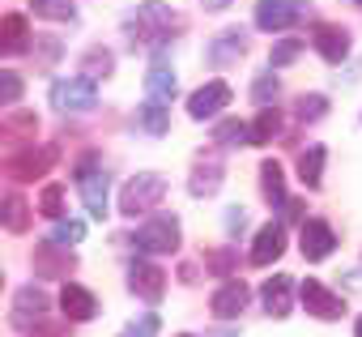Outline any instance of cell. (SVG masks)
Listing matches in <instances>:
<instances>
[{
  "mask_svg": "<svg viewBox=\"0 0 362 337\" xmlns=\"http://www.w3.org/2000/svg\"><path fill=\"white\" fill-rule=\"evenodd\" d=\"M81 235H86V222H81V218H69V222H56V231H52L47 244H56V248H73V244H81Z\"/></svg>",
  "mask_w": 362,
  "mask_h": 337,
  "instance_id": "30",
  "label": "cell"
},
{
  "mask_svg": "<svg viewBox=\"0 0 362 337\" xmlns=\"http://www.w3.org/2000/svg\"><path fill=\"white\" fill-rule=\"evenodd\" d=\"M205 265H214V273H230V269H239V261H235L230 248H222V252H205Z\"/></svg>",
  "mask_w": 362,
  "mask_h": 337,
  "instance_id": "38",
  "label": "cell"
},
{
  "mask_svg": "<svg viewBox=\"0 0 362 337\" xmlns=\"http://www.w3.org/2000/svg\"><path fill=\"white\" fill-rule=\"evenodd\" d=\"M260 188H264V197H269V205H286L290 197H286V171H281V162H260Z\"/></svg>",
  "mask_w": 362,
  "mask_h": 337,
  "instance_id": "23",
  "label": "cell"
},
{
  "mask_svg": "<svg viewBox=\"0 0 362 337\" xmlns=\"http://www.w3.org/2000/svg\"><path fill=\"white\" fill-rule=\"evenodd\" d=\"M136 124H141L149 137H162V132L170 128V111L158 107V103H141V107H136Z\"/></svg>",
  "mask_w": 362,
  "mask_h": 337,
  "instance_id": "27",
  "label": "cell"
},
{
  "mask_svg": "<svg viewBox=\"0 0 362 337\" xmlns=\"http://www.w3.org/2000/svg\"><path fill=\"white\" fill-rule=\"evenodd\" d=\"M281 252H286V227L281 222L260 227V235L252 244V265H273V261H281Z\"/></svg>",
  "mask_w": 362,
  "mask_h": 337,
  "instance_id": "17",
  "label": "cell"
},
{
  "mask_svg": "<svg viewBox=\"0 0 362 337\" xmlns=\"http://www.w3.org/2000/svg\"><path fill=\"white\" fill-rule=\"evenodd\" d=\"M39 210H43L47 218H60V214H64V188L47 184V188H43V197H39Z\"/></svg>",
  "mask_w": 362,
  "mask_h": 337,
  "instance_id": "35",
  "label": "cell"
},
{
  "mask_svg": "<svg viewBox=\"0 0 362 337\" xmlns=\"http://www.w3.org/2000/svg\"><path fill=\"white\" fill-rule=\"evenodd\" d=\"M354 337H362V316H358V320H354Z\"/></svg>",
  "mask_w": 362,
  "mask_h": 337,
  "instance_id": "42",
  "label": "cell"
},
{
  "mask_svg": "<svg viewBox=\"0 0 362 337\" xmlns=\"http://www.w3.org/2000/svg\"><path fill=\"white\" fill-rule=\"evenodd\" d=\"M86 69H90L94 77H98V73L107 77V73H111V52H107V47H90V52H86Z\"/></svg>",
  "mask_w": 362,
  "mask_h": 337,
  "instance_id": "37",
  "label": "cell"
},
{
  "mask_svg": "<svg viewBox=\"0 0 362 337\" xmlns=\"http://www.w3.org/2000/svg\"><path fill=\"white\" fill-rule=\"evenodd\" d=\"M298 299H303V307H307L311 316H320V320H341V316H345V303H341L324 282H315V278L298 282Z\"/></svg>",
  "mask_w": 362,
  "mask_h": 337,
  "instance_id": "9",
  "label": "cell"
},
{
  "mask_svg": "<svg viewBox=\"0 0 362 337\" xmlns=\"http://www.w3.org/2000/svg\"><path fill=\"white\" fill-rule=\"evenodd\" d=\"M311 47L328 60V64H341L345 56H349V35L341 30V26H328V22H320L315 30H311Z\"/></svg>",
  "mask_w": 362,
  "mask_h": 337,
  "instance_id": "13",
  "label": "cell"
},
{
  "mask_svg": "<svg viewBox=\"0 0 362 337\" xmlns=\"http://www.w3.org/2000/svg\"><path fill=\"white\" fill-rule=\"evenodd\" d=\"M209 337H239V333H230V329H218V333H209Z\"/></svg>",
  "mask_w": 362,
  "mask_h": 337,
  "instance_id": "41",
  "label": "cell"
},
{
  "mask_svg": "<svg viewBox=\"0 0 362 337\" xmlns=\"http://www.w3.org/2000/svg\"><path fill=\"white\" fill-rule=\"evenodd\" d=\"M328 111V98L324 94H303L298 98V120H320Z\"/></svg>",
  "mask_w": 362,
  "mask_h": 337,
  "instance_id": "36",
  "label": "cell"
},
{
  "mask_svg": "<svg viewBox=\"0 0 362 337\" xmlns=\"http://www.w3.org/2000/svg\"><path fill=\"white\" fill-rule=\"evenodd\" d=\"M298 56H303V39H281V43H273L269 64H273V69H286V64H294Z\"/></svg>",
  "mask_w": 362,
  "mask_h": 337,
  "instance_id": "31",
  "label": "cell"
},
{
  "mask_svg": "<svg viewBox=\"0 0 362 337\" xmlns=\"http://www.w3.org/2000/svg\"><path fill=\"white\" fill-rule=\"evenodd\" d=\"M47 312V295L43 286H22L18 290V307H13V329H35Z\"/></svg>",
  "mask_w": 362,
  "mask_h": 337,
  "instance_id": "16",
  "label": "cell"
},
{
  "mask_svg": "<svg viewBox=\"0 0 362 337\" xmlns=\"http://www.w3.org/2000/svg\"><path fill=\"white\" fill-rule=\"evenodd\" d=\"M124 35L128 43H141V47H162L179 35V13H170L158 0H145V5L124 22Z\"/></svg>",
  "mask_w": 362,
  "mask_h": 337,
  "instance_id": "1",
  "label": "cell"
},
{
  "mask_svg": "<svg viewBox=\"0 0 362 337\" xmlns=\"http://www.w3.org/2000/svg\"><path fill=\"white\" fill-rule=\"evenodd\" d=\"M214 141H218V145H243V141H247V124H243V120H222L218 132H214Z\"/></svg>",
  "mask_w": 362,
  "mask_h": 337,
  "instance_id": "34",
  "label": "cell"
},
{
  "mask_svg": "<svg viewBox=\"0 0 362 337\" xmlns=\"http://www.w3.org/2000/svg\"><path fill=\"white\" fill-rule=\"evenodd\" d=\"M201 5H205V9H214V13H218V9H226V5H235V0H201Z\"/></svg>",
  "mask_w": 362,
  "mask_h": 337,
  "instance_id": "40",
  "label": "cell"
},
{
  "mask_svg": "<svg viewBox=\"0 0 362 337\" xmlns=\"http://www.w3.org/2000/svg\"><path fill=\"white\" fill-rule=\"evenodd\" d=\"M0 132H5V128H0Z\"/></svg>",
  "mask_w": 362,
  "mask_h": 337,
  "instance_id": "44",
  "label": "cell"
},
{
  "mask_svg": "<svg viewBox=\"0 0 362 337\" xmlns=\"http://www.w3.org/2000/svg\"><path fill=\"white\" fill-rule=\"evenodd\" d=\"M0 286H5V273H0Z\"/></svg>",
  "mask_w": 362,
  "mask_h": 337,
  "instance_id": "43",
  "label": "cell"
},
{
  "mask_svg": "<svg viewBox=\"0 0 362 337\" xmlns=\"http://www.w3.org/2000/svg\"><path fill=\"white\" fill-rule=\"evenodd\" d=\"M56 162H60V149H56V145H39V149L30 145V149L13 154V158L5 162V176L18 180V184H30V180H43Z\"/></svg>",
  "mask_w": 362,
  "mask_h": 337,
  "instance_id": "5",
  "label": "cell"
},
{
  "mask_svg": "<svg viewBox=\"0 0 362 337\" xmlns=\"http://www.w3.org/2000/svg\"><path fill=\"white\" fill-rule=\"evenodd\" d=\"M307 13H311L307 0H260V5H256V26L273 35V30H290V26H298Z\"/></svg>",
  "mask_w": 362,
  "mask_h": 337,
  "instance_id": "6",
  "label": "cell"
},
{
  "mask_svg": "<svg viewBox=\"0 0 362 337\" xmlns=\"http://www.w3.org/2000/svg\"><path fill=\"white\" fill-rule=\"evenodd\" d=\"M277 132H281V115H277V107H264V111L247 124V141H252V145H269Z\"/></svg>",
  "mask_w": 362,
  "mask_h": 337,
  "instance_id": "26",
  "label": "cell"
},
{
  "mask_svg": "<svg viewBox=\"0 0 362 337\" xmlns=\"http://www.w3.org/2000/svg\"><path fill=\"white\" fill-rule=\"evenodd\" d=\"M247 299H252V290H247L243 282H226V286H218V290H214L209 307H214V316H218V320H235V316H243Z\"/></svg>",
  "mask_w": 362,
  "mask_h": 337,
  "instance_id": "15",
  "label": "cell"
},
{
  "mask_svg": "<svg viewBox=\"0 0 362 337\" xmlns=\"http://www.w3.org/2000/svg\"><path fill=\"white\" fill-rule=\"evenodd\" d=\"M184 337H188V333H184Z\"/></svg>",
  "mask_w": 362,
  "mask_h": 337,
  "instance_id": "45",
  "label": "cell"
},
{
  "mask_svg": "<svg viewBox=\"0 0 362 337\" xmlns=\"http://www.w3.org/2000/svg\"><path fill=\"white\" fill-rule=\"evenodd\" d=\"M162 197H166V176H158V171H141V176H132V180L124 184V193H119V214L136 218V214L153 210Z\"/></svg>",
  "mask_w": 362,
  "mask_h": 337,
  "instance_id": "2",
  "label": "cell"
},
{
  "mask_svg": "<svg viewBox=\"0 0 362 337\" xmlns=\"http://www.w3.org/2000/svg\"><path fill=\"white\" fill-rule=\"evenodd\" d=\"M132 244H136L141 256H166V252H175L179 248V218H170V214L149 218L145 227H136Z\"/></svg>",
  "mask_w": 362,
  "mask_h": 337,
  "instance_id": "4",
  "label": "cell"
},
{
  "mask_svg": "<svg viewBox=\"0 0 362 337\" xmlns=\"http://www.w3.org/2000/svg\"><path fill=\"white\" fill-rule=\"evenodd\" d=\"M218 188H222V166H218V162L192 166V180H188V193H192V197H214Z\"/></svg>",
  "mask_w": 362,
  "mask_h": 337,
  "instance_id": "24",
  "label": "cell"
},
{
  "mask_svg": "<svg viewBox=\"0 0 362 337\" xmlns=\"http://www.w3.org/2000/svg\"><path fill=\"white\" fill-rule=\"evenodd\" d=\"M298 248H303L307 261H328V256L337 252V235H332V227H328L324 218H311V222H303Z\"/></svg>",
  "mask_w": 362,
  "mask_h": 337,
  "instance_id": "11",
  "label": "cell"
},
{
  "mask_svg": "<svg viewBox=\"0 0 362 337\" xmlns=\"http://www.w3.org/2000/svg\"><path fill=\"white\" fill-rule=\"evenodd\" d=\"M30 47V26L22 13H5L0 18V56H22Z\"/></svg>",
  "mask_w": 362,
  "mask_h": 337,
  "instance_id": "19",
  "label": "cell"
},
{
  "mask_svg": "<svg viewBox=\"0 0 362 337\" xmlns=\"http://www.w3.org/2000/svg\"><path fill=\"white\" fill-rule=\"evenodd\" d=\"M98 103V90L90 77H69V81H56L52 86V107L56 111H94Z\"/></svg>",
  "mask_w": 362,
  "mask_h": 337,
  "instance_id": "7",
  "label": "cell"
},
{
  "mask_svg": "<svg viewBox=\"0 0 362 337\" xmlns=\"http://www.w3.org/2000/svg\"><path fill=\"white\" fill-rule=\"evenodd\" d=\"M230 107V86L226 81H209V86H201L192 98H188V115L192 120H214L218 111H226Z\"/></svg>",
  "mask_w": 362,
  "mask_h": 337,
  "instance_id": "10",
  "label": "cell"
},
{
  "mask_svg": "<svg viewBox=\"0 0 362 337\" xmlns=\"http://www.w3.org/2000/svg\"><path fill=\"white\" fill-rule=\"evenodd\" d=\"M35 265H39V273H47V278H60V273H69V269H73V256H69V248L39 244V248H35Z\"/></svg>",
  "mask_w": 362,
  "mask_h": 337,
  "instance_id": "22",
  "label": "cell"
},
{
  "mask_svg": "<svg viewBox=\"0 0 362 337\" xmlns=\"http://www.w3.org/2000/svg\"><path fill=\"white\" fill-rule=\"evenodd\" d=\"M158 329H162L158 312H145V316H136L132 324H124V329H119V337H158Z\"/></svg>",
  "mask_w": 362,
  "mask_h": 337,
  "instance_id": "32",
  "label": "cell"
},
{
  "mask_svg": "<svg viewBox=\"0 0 362 337\" xmlns=\"http://www.w3.org/2000/svg\"><path fill=\"white\" fill-rule=\"evenodd\" d=\"M277 94H281V81L273 77V69H269V73H260V77L252 81V98H256L260 107H273V103H277Z\"/></svg>",
  "mask_w": 362,
  "mask_h": 337,
  "instance_id": "29",
  "label": "cell"
},
{
  "mask_svg": "<svg viewBox=\"0 0 362 337\" xmlns=\"http://www.w3.org/2000/svg\"><path fill=\"white\" fill-rule=\"evenodd\" d=\"M0 227L22 235L30 227V201L22 193H0Z\"/></svg>",
  "mask_w": 362,
  "mask_h": 337,
  "instance_id": "20",
  "label": "cell"
},
{
  "mask_svg": "<svg viewBox=\"0 0 362 337\" xmlns=\"http://www.w3.org/2000/svg\"><path fill=\"white\" fill-rule=\"evenodd\" d=\"M60 312H64L69 320H94V316H98V299H94L86 286L64 282V290H60Z\"/></svg>",
  "mask_w": 362,
  "mask_h": 337,
  "instance_id": "18",
  "label": "cell"
},
{
  "mask_svg": "<svg viewBox=\"0 0 362 337\" xmlns=\"http://www.w3.org/2000/svg\"><path fill=\"white\" fill-rule=\"evenodd\" d=\"M128 290L136 295V299H145V303H162V295H166V273L153 265V261H132L128 265Z\"/></svg>",
  "mask_w": 362,
  "mask_h": 337,
  "instance_id": "8",
  "label": "cell"
},
{
  "mask_svg": "<svg viewBox=\"0 0 362 337\" xmlns=\"http://www.w3.org/2000/svg\"><path fill=\"white\" fill-rule=\"evenodd\" d=\"M260 299H264V312H269L273 320H286L290 307H294V278H286V273L269 278V282L260 286Z\"/></svg>",
  "mask_w": 362,
  "mask_h": 337,
  "instance_id": "12",
  "label": "cell"
},
{
  "mask_svg": "<svg viewBox=\"0 0 362 337\" xmlns=\"http://www.w3.org/2000/svg\"><path fill=\"white\" fill-rule=\"evenodd\" d=\"M175 90H179L175 69L158 56V60L149 64V73H145V98H149V103H158V107H166V103L175 98Z\"/></svg>",
  "mask_w": 362,
  "mask_h": 337,
  "instance_id": "14",
  "label": "cell"
},
{
  "mask_svg": "<svg viewBox=\"0 0 362 337\" xmlns=\"http://www.w3.org/2000/svg\"><path fill=\"white\" fill-rule=\"evenodd\" d=\"M22 77L13 73V69H0V107H13L18 98H22Z\"/></svg>",
  "mask_w": 362,
  "mask_h": 337,
  "instance_id": "33",
  "label": "cell"
},
{
  "mask_svg": "<svg viewBox=\"0 0 362 337\" xmlns=\"http://www.w3.org/2000/svg\"><path fill=\"white\" fill-rule=\"evenodd\" d=\"M243 222H247V214H243V210H226V227H230V231H239Z\"/></svg>",
  "mask_w": 362,
  "mask_h": 337,
  "instance_id": "39",
  "label": "cell"
},
{
  "mask_svg": "<svg viewBox=\"0 0 362 337\" xmlns=\"http://www.w3.org/2000/svg\"><path fill=\"white\" fill-rule=\"evenodd\" d=\"M247 52V35H239V26L235 30H226V35H218L214 43H209V60L218 64V69H226V64H239V56Z\"/></svg>",
  "mask_w": 362,
  "mask_h": 337,
  "instance_id": "21",
  "label": "cell"
},
{
  "mask_svg": "<svg viewBox=\"0 0 362 337\" xmlns=\"http://www.w3.org/2000/svg\"><path fill=\"white\" fill-rule=\"evenodd\" d=\"M324 158H328L324 145L303 149V158H298V180H303L307 188H320V184H324Z\"/></svg>",
  "mask_w": 362,
  "mask_h": 337,
  "instance_id": "25",
  "label": "cell"
},
{
  "mask_svg": "<svg viewBox=\"0 0 362 337\" xmlns=\"http://www.w3.org/2000/svg\"><path fill=\"white\" fill-rule=\"evenodd\" d=\"M35 18H47V22H73L77 18V5L73 0H30Z\"/></svg>",
  "mask_w": 362,
  "mask_h": 337,
  "instance_id": "28",
  "label": "cell"
},
{
  "mask_svg": "<svg viewBox=\"0 0 362 337\" xmlns=\"http://www.w3.org/2000/svg\"><path fill=\"white\" fill-rule=\"evenodd\" d=\"M77 188L86 197V210L94 218H107V188H111V176L98 166V154H81L77 158Z\"/></svg>",
  "mask_w": 362,
  "mask_h": 337,
  "instance_id": "3",
  "label": "cell"
}]
</instances>
